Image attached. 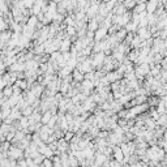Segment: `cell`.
<instances>
[{"label":"cell","instance_id":"cell-5","mask_svg":"<svg viewBox=\"0 0 167 167\" xmlns=\"http://www.w3.org/2000/svg\"><path fill=\"white\" fill-rule=\"evenodd\" d=\"M71 46H72V39H71L69 37H65L62 42H60L59 51H60V52H67V51H69Z\"/></svg>","mask_w":167,"mask_h":167},{"label":"cell","instance_id":"cell-22","mask_svg":"<svg viewBox=\"0 0 167 167\" xmlns=\"http://www.w3.org/2000/svg\"><path fill=\"white\" fill-rule=\"evenodd\" d=\"M166 123H167L166 115H159V118L155 120V125L157 127H166Z\"/></svg>","mask_w":167,"mask_h":167},{"label":"cell","instance_id":"cell-31","mask_svg":"<svg viewBox=\"0 0 167 167\" xmlns=\"http://www.w3.org/2000/svg\"><path fill=\"white\" fill-rule=\"evenodd\" d=\"M22 1H24V7H25V8L30 9L31 7H33V4L35 3V0H22Z\"/></svg>","mask_w":167,"mask_h":167},{"label":"cell","instance_id":"cell-34","mask_svg":"<svg viewBox=\"0 0 167 167\" xmlns=\"http://www.w3.org/2000/svg\"><path fill=\"white\" fill-rule=\"evenodd\" d=\"M97 1H98V3H102V1H105V0H97Z\"/></svg>","mask_w":167,"mask_h":167},{"label":"cell","instance_id":"cell-25","mask_svg":"<svg viewBox=\"0 0 167 167\" xmlns=\"http://www.w3.org/2000/svg\"><path fill=\"white\" fill-rule=\"evenodd\" d=\"M9 148H10L9 141H3V143L0 144V151H3V153H7L9 150Z\"/></svg>","mask_w":167,"mask_h":167},{"label":"cell","instance_id":"cell-6","mask_svg":"<svg viewBox=\"0 0 167 167\" xmlns=\"http://www.w3.org/2000/svg\"><path fill=\"white\" fill-rule=\"evenodd\" d=\"M158 5H159L158 0H148L145 10H146V13H154L155 10H157V8H158Z\"/></svg>","mask_w":167,"mask_h":167},{"label":"cell","instance_id":"cell-27","mask_svg":"<svg viewBox=\"0 0 167 167\" xmlns=\"http://www.w3.org/2000/svg\"><path fill=\"white\" fill-rule=\"evenodd\" d=\"M73 136H74V133H73V132H71V131H65V132H64L63 138L67 141V143H69V141L73 138Z\"/></svg>","mask_w":167,"mask_h":167},{"label":"cell","instance_id":"cell-36","mask_svg":"<svg viewBox=\"0 0 167 167\" xmlns=\"http://www.w3.org/2000/svg\"><path fill=\"white\" fill-rule=\"evenodd\" d=\"M1 123H3V122H1V120H0V125H1Z\"/></svg>","mask_w":167,"mask_h":167},{"label":"cell","instance_id":"cell-2","mask_svg":"<svg viewBox=\"0 0 167 167\" xmlns=\"http://www.w3.org/2000/svg\"><path fill=\"white\" fill-rule=\"evenodd\" d=\"M106 80L108 81L110 84L111 82H115V81H119V80H122L123 79V73H120V72H118L116 69H114V71H111V72H107L106 73Z\"/></svg>","mask_w":167,"mask_h":167},{"label":"cell","instance_id":"cell-14","mask_svg":"<svg viewBox=\"0 0 167 167\" xmlns=\"http://www.w3.org/2000/svg\"><path fill=\"white\" fill-rule=\"evenodd\" d=\"M37 24H38V19H37V16L30 15L29 17H27V20H26V25H27V26H30V27H33V29H35Z\"/></svg>","mask_w":167,"mask_h":167},{"label":"cell","instance_id":"cell-9","mask_svg":"<svg viewBox=\"0 0 167 167\" xmlns=\"http://www.w3.org/2000/svg\"><path fill=\"white\" fill-rule=\"evenodd\" d=\"M98 27H99V22L95 19L88 20V22H86V30H89V31H95Z\"/></svg>","mask_w":167,"mask_h":167},{"label":"cell","instance_id":"cell-38","mask_svg":"<svg viewBox=\"0 0 167 167\" xmlns=\"http://www.w3.org/2000/svg\"><path fill=\"white\" fill-rule=\"evenodd\" d=\"M15 167H19V166H17V165H16V166H15Z\"/></svg>","mask_w":167,"mask_h":167},{"label":"cell","instance_id":"cell-7","mask_svg":"<svg viewBox=\"0 0 167 167\" xmlns=\"http://www.w3.org/2000/svg\"><path fill=\"white\" fill-rule=\"evenodd\" d=\"M56 145H58V150L59 153H68V146L69 144L67 143L64 138H59V140H56Z\"/></svg>","mask_w":167,"mask_h":167},{"label":"cell","instance_id":"cell-33","mask_svg":"<svg viewBox=\"0 0 167 167\" xmlns=\"http://www.w3.org/2000/svg\"><path fill=\"white\" fill-rule=\"evenodd\" d=\"M123 167H131L129 165H123Z\"/></svg>","mask_w":167,"mask_h":167},{"label":"cell","instance_id":"cell-3","mask_svg":"<svg viewBox=\"0 0 167 167\" xmlns=\"http://www.w3.org/2000/svg\"><path fill=\"white\" fill-rule=\"evenodd\" d=\"M107 29L106 27H102V26H99L97 30L94 31V38H93V41L94 42H99V41H103L106 37H107Z\"/></svg>","mask_w":167,"mask_h":167},{"label":"cell","instance_id":"cell-21","mask_svg":"<svg viewBox=\"0 0 167 167\" xmlns=\"http://www.w3.org/2000/svg\"><path fill=\"white\" fill-rule=\"evenodd\" d=\"M19 124H20V129H25V128L29 127V120H27V116H21L19 119Z\"/></svg>","mask_w":167,"mask_h":167},{"label":"cell","instance_id":"cell-10","mask_svg":"<svg viewBox=\"0 0 167 167\" xmlns=\"http://www.w3.org/2000/svg\"><path fill=\"white\" fill-rule=\"evenodd\" d=\"M71 74H72V81H74V82H82V80H84V73H81L80 71L73 69Z\"/></svg>","mask_w":167,"mask_h":167},{"label":"cell","instance_id":"cell-24","mask_svg":"<svg viewBox=\"0 0 167 167\" xmlns=\"http://www.w3.org/2000/svg\"><path fill=\"white\" fill-rule=\"evenodd\" d=\"M33 111H34V108L31 107L30 105H27L25 108L21 110V115H22V116H30L31 114H33Z\"/></svg>","mask_w":167,"mask_h":167},{"label":"cell","instance_id":"cell-37","mask_svg":"<svg viewBox=\"0 0 167 167\" xmlns=\"http://www.w3.org/2000/svg\"><path fill=\"white\" fill-rule=\"evenodd\" d=\"M82 167H90V166H82Z\"/></svg>","mask_w":167,"mask_h":167},{"label":"cell","instance_id":"cell-32","mask_svg":"<svg viewBox=\"0 0 167 167\" xmlns=\"http://www.w3.org/2000/svg\"><path fill=\"white\" fill-rule=\"evenodd\" d=\"M17 166L19 167H27V163H26V161H25V158L17 159Z\"/></svg>","mask_w":167,"mask_h":167},{"label":"cell","instance_id":"cell-11","mask_svg":"<svg viewBox=\"0 0 167 167\" xmlns=\"http://www.w3.org/2000/svg\"><path fill=\"white\" fill-rule=\"evenodd\" d=\"M125 12H127L125 7H124L123 4H119V3H116L115 7H114V9L111 10V13H114V15H124Z\"/></svg>","mask_w":167,"mask_h":167},{"label":"cell","instance_id":"cell-17","mask_svg":"<svg viewBox=\"0 0 167 167\" xmlns=\"http://www.w3.org/2000/svg\"><path fill=\"white\" fill-rule=\"evenodd\" d=\"M158 101H159V98L155 97V95H150V97L146 98V103L149 105V107H155L158 105Z\"/></svg>","mask_w":167,"mask_h":167},{"label":"cell","instance_id":"cell-19","mask_svg":"<svg viewBox=\"0 0 167 167\" xmlns=\"http://www.w3.org/2000/svg\"><path fill=\"white\" fill-rule=\"evenodd\" d=\"M116 37V39H118L119 42H122L124 38H125V35H127V31H125V29H124V27H120V29L116 31L115 34H114Z\"/></svg>","mask_w":167,"mask_h":167},{"label":"cell","instance_id":"cell-4","mask_svg":"<svg viewBox=\"0 0 167 167\" xmlns=\"http://www.w3.org/2000/svg\"><path fill=\"white\" fill-rule=\"evenodd\" d=\"M134 34H137L138 37L141 38V41H146L149 38H151V33H150V30H149V27H137Z\"/></svg>","mask_w":167,"mask_h":167},{"label":"cell","instance_id":"cell-12","mask_svg":"<svg viewBox=\"0 0 167 167\" xmlns=\"http://www.w3.org/2000/svg\"><path fill=\"white\" fill-rule=\"evenodd\" d=\"M137 27H138V25H137V24H134L133 21H129V22H128V24H125V26H124V29H125V31H127V33H136Z\"/></svg>","mask_w":167,"mask_h":167},{"label":"cell","instance_id":"cell-30","mask_svg":"<svg viewBox=\"0 0 167 167\" xmlns=\"http://www.w3.org/2000/svg\"><path fill=\"white\" fill-rule=\"evenodd\" d=\"M12 91H13V95H21L22 94V90H21V89L15 84L12 85Z\"/></svg>","mask_w":167,"mask_h":167},{"label":"cell","instance_id":"cell-16","mask_svg":"<svg viewBox=\"0 0 167 167\" xmlns=\"http://www.w3.org/2000/svg\"><path fill=\"white\" fill-rule=\"evenodd\" d=\"M15 85H17V86H19L21 90H27V89H29V85H27V81L25 80V79H19L15 82Z\"/></svg>","mask_w":167,"mask_h":167},{"label":"cell","instance_id":"cell-29","mask_svg":"<svg viewBox=\"0 0 167 167\" xmlns=\"http://www.w3.org/2000/svg\"><path fill=\"white\" fill-rule=\"evenodd\" d=\"M43 159H45V155H43V154H39V155H38V157H35V158L33 159V161H34V163H35V165H37V166H39V165H42V162H43Z\"/></svg>","mask_w":167,"mask_h":167},{"label":"cell","instance_id":"cell-28","mask_svg":"<svg viewBox=\"0 0 167 167\" xmlns=\"http://www.w3.org/2000/svg\"><path fill=\"white\" fill-rule=\"evenodd\" d=\"M43 155H45V158H50V159H51L55 155V153H54V150H51V149L47 146V148H46V150L43 151Z\"/></svg>","mask_w":167,"mask_h":167},{"label":"cell","instance_id":"cell-20","mask_svg":"<svg viewBox=\"0 0 167 167\" xmlns=\"http://www.w3.org/2000/svg\"><path fill=\"white\" fill-rule=\"evenodd\" d=\"M1 93H3V97H5V98H9L10 95L13 94V91H12V85H5V86L3 88Z\"/></svg>","mask_w":167,"mask_h":167},{"label":"cell","instance_id":"cell-18","mask_svg":"<svg viewBox=\"0 0 167 167\" xmlns=\"http://www.w3.org/2000/svg\"><path fill=\"white\" fill-rule=\"evenodd\" d=\"M51 116H52V114L48 110H47V111H45V112H42V115H41V123L46 125V124L48 123V120L51 119Z\"/></svg>","mask_w":167,"mask_h":167},{"label":"cell","instance_id":"cell-23","mask_svg":"<svg viewBox=\"0 0 167 167\" xmlns=\"http://www.w3.org/2000/svg\"><path fill=\"white\" fill-rule=\"evenodd\" d=\"M82 153H84V157L85 158H94V149L93 148H85L84 150H82Z\"/></svg>","mask_w":167,"mask_h":167},{"label":"cell","instance_id":"cell-26","mask_svg":"<svg viewBox=\"0 0 167 167\" xmlns=\"http://www.w3.org/2000/svg\"><path fill=\"white\" fill-rule=\"evenodd\" d=\"M56 123H58V116H56V115H52L51 119L48 120V123L46 124V125H47L48 128H54V127L56 125Z\"/></svg>","mask_w":167,"mask_h":167},{"label":"cell","instance_id":"cell-8","mask_svg":"<svg viewBox=\"0 0 167 167\" xmlns=\"http://www.w3.org/2000/svg\"><path fill=\"white\" fill-rule=\"evenodd\" d=\"M38 65H39V63L35 62L34 59L26 60V62H25V71H37Z\"/></svg>","mask_w":167,"mask_h":167},{"label":"cell","instance_id":"cell-35","mask_svg":"<svg viewBox=\"0 0 167 167\" xmlns=\"http://www.w3.org/2000/svg\"><path fill=\"white\" fill-rule=\"evenodd\" d=\"M38 167H43V165H39V166H38Z\"/></svg>","mask_w":167,"mask_h":167},{"label":"cell","instance_id":"cell-13","mask_svg":"<svg viewBox=\"0 0 167 167\" xmlns=\"http://www.w3.org/2000/svg\"><path fill=\"white\" fill-rule=\"evenodd\" d=\"M141 42H143V41H141V38L138 37L137 34H134L133 35V39H132V42H131V45H129V47L138 50V48H140V46H141Z\"/></svg>","mask_w":167,"mask_h":167},{"label":"cell","instance_id":"cell-1","mask_svg":"<svg viewBox=\"0 0 167 167\" xmlns=\"http://www.w3.org/2000/svg\"><path fill=\"white\" fill-rule=\"evenodd\" d=\"M7 154H8L9 159H16L17 161L20 158H24V150H21L20 148H17L16 145H12V144H10V148L7 151Z\"/></svg>","mask_w":167,"mask_h":167},{"label":"cell","instance_id":"cell-15","mask_svg":"<svg viewBox=\"0 0 167 167\" xmlns=\"http://www.w3.org/2000/svg\"><path fill=\"white\" fill-rule=\"evenodd\" d=\"M9 116L12 118V120H19L22 115H21V111H20V110L15 106V107L10 108V115H9Z\"/></svg>","mask_w":167,"mask_h":167}]
</instances>
